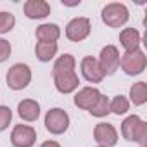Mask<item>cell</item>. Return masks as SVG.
<instances>
[{"instance_id":"obj_1","label":"cell","mask_w":147,"mask_h":147,"mask_svg":"<svg viewBox=\"0 0 147 147\" xmlns=\"http://www.w3.org/2000/svg\"><path fill=\"white\" fill-rule=\"evenodd\" d=\"M121 133L126 140L137 142L140 147H145V137H147V123L140 119L138 116H128L121 123Z\"/></svg>"},{"instance_id":"obj_2","label":"cell","mask_w":147,"mask_h":147,"mask_svg":"<svg viewBox=\"0 0 147 147\" xmlns=\"http://www.w3.org/2000/svg\"><path fill=\"white\" fill-rule=\"evenodd\" d=\"M119 64H121V69L126 73V75L135 76V75L144 73V69L147 66V57L140 49H137L133 52H125L119 57Z\"/></svg>"},{"instance_id":"obj_3","label":"cell","mask_w":147,"mask_h":147,"mask_svg":"<svg viewBox=\"0 0 147 147\" xmlns=\"http://www.w3.org/2000/svg\"><path fill=\"white\" fill-rule=\"evenodd\" d=\"M130 18V12L125 4L119 2H111L102 9V21L111 26V28H119L123 26Z\"/></svg>"},{"instance_id":"obj_4","label":"cell","mask_w":147,"mask_h":147,"mask_svg":"<svg viewBox=\"0 0 147 147\" xmlns=\"http://www.w3.org/2000/svg\"><path fill=\"white\" fill-rule=\"evenodd\" d=\"M31 82V69L28 64L18 62L7 71V85L12 90H23Z\"/></svg>"},{"instance_id":"obj_5","label":"cell","mask_w":147,"mask_h":147,"mask_svg":"<svg viewBox=\"0 0 147 147\" xmlns=\"http://www.w3.org/2000/svg\"><path fill=\"white\" fill-rule=\"evenodd\" d=\"M69 126V116L64 109L61 107H54L50 111H47L45 114V128L52 133V135H61L67 130Z\"/></svg>"},{"instance_id":"obj_6","label":"cell","mask_w":147,"mask_h":147,"mask_svg":"<svg viewBox=\"0 0 147 147\" xmlns=\"http://www.w3.org/2000/svg\"><path fill=\"white\" fill-rule=\"evenodd\" d=\"M99 67L102 71V75H114L118 66H119V50L118 47L114 45H106L102 50H100V55H99Z\"/></svg>"},{"instance_id":"obj_7","label":"cell","mask_w":147,"mask_h":147,"mask_svg":"<svg viewBox=\"0 0 147 147\" xmlns=\"http://www.w3.org/2000/svg\"><path fill=\"white\" fill-rule=\"evenodd\" d=\"M90 30H92V24L88 18H75L66 26V36L71 42H82L90 35Z\"/></svg>"},{"instance_id":"obj_8","label":"cell","mask_w":147,"mask_h":147,"mask_svg":"<svg viewBox=\"0 0 147 147\" xmlns=\"http://www.w3.org/2000/svg\"><path fill=\"white\" fill-rule=\"evenodd\" d=\"M54 85L61 94H71L80 85V78L75 71H52Z\"/></svg>"},{"instance_id":"obj_9","label":"cell","mask_w":147,"mask_h":147,"mask_svg":"<svg viewBox=\"0 0 147 147\" xmlns=\"http://www.w3.org/2000/svg\"><path fill=\"white\" fill-rule=\"evenodd\" d=\"M11 142L14 147H33L36 142V131L28 125H16L11 133Z\"/></svg>"},{"instance_id":"obj_10","label":"cell","mask_w":147,"mask_h":147,"mask_svg":"<svg viewBox=\"0 0 147 147\" xmlns=\"http://www.w3.org/2000/svg\"><path fill=\"white\" fill-rule=\"evenodd\" d=\"M94 140L102 147H113L118 144V131L111 123H99L94 128Z\"/></svg>"},{"instance_id":"obj_11","label":"cell","mask_w":147,"mask_h":147,"mask_svg":"<svg viewBox=\"0 0 147 147\" xmlns=\"http://www.w3.org/2000/svg\"><path fill=\"white\" fill-rule=\"evenodd\" d=\"M82 75L90 83H100L104 80V75L99 67V62L95 57H83L82 59Z\"/></svg>"},{"instance_id":"obj_12","label":"cell","mask_w":147,"mask_h":147,"mask_svg":"<svg viewBox=\"0 0 147 147\" xmlns=\"http://www.w3.org/2000/svg\"><path fill=\"white\" fill-rule=\"evenodd\" d=\"M99 97H100V92H99L97 88H94V87H85V88H82V90L75 95V104H76L80 109L90 111V109L95 106V102L99 100Z\"/></svg>"},{"instance_id":"obj_13","label":"cell","mask_w":147,"mask_h":147,"mask_svg":"<svg viewBox=\"0 0 147 147\" xmlns=\"http://www.w3.org/2000/svg\"><path fill=\"white\" fill-rule=\"evenodd\" d=\"M24 14L30 19H43L50 14V5L45 0H28L24 4Z\"/></svg>"},{"instance_id":"obj_14","label":"cell","mask_w":147,"mask_h":147,"mask_svg":"<svg viewBox=\"0 0 147 147\" xmlns=\"http://www.w3.org/2000/svg\"><path fill=\"white\" fill-rule=\"evenodd\" d=\"M18 113L24 121H36L40 116V104L33 99H24L18 104Z\"/></svg>"},{"instance_id":"obj_15","label":"cell","mask_w":147,"mask_h":147,"mask_svg":"<svg viewBox=\"0 0 147 147\" xmlns=\"http://www.w3.org/2000/svg\"><path fill=\"white\" fill-rule=\"evenodd\" d=\"M36 38L38 42H49V43H55L61 36V28L54 23H45V24H40L36 28Z\"/></svg>"},{"instance_id":"obj_16","label":"cell","mask_w":147,"mask_h":147,"mask_svg":"<svg viewBox=\"0 0 147 147\" xmlns=\"http://www.w3.org/2000/svg\"><path fill=\"white\" fill-rule=\"evenodd\" d=\"M119 43H121V47H123L126 52H133V50L138 49L140 33H138L135 28H125V30L119 33Z\"/></svg>"},{"instance_id":"obj_17","label":"cell","mask_w":147,"mask_h":147,"mask_svg":"<svg viewBox=\"0 0 147 147\" xmlns=\"http://www.w3.org/2000/svg\"><path fill=\"white\" fill-rule=\"evenodd\" d=\"M35 54L36 59L42 62H49L54 59V55L57 54V43H49V42H38L35 47Z\"/></svg>"},{"instance_id":"obj_18","label":"cell","mask_w":147,"mask_h":147,"mask_svg":"<svg viewBox=\"0 0 147 147\" xmlns=\"http://www.w3.org/2000/svg\"><path fill=\"white\" fill-rule=\"evenodd\" d=\"M130 99L135 106H142L147 102V83L145 82H138L133 83L130 88Z\"/></svg>"},{"instance_id":"obj_19","label":"cell","mask_w":147,"mask_h":147,"mask_svg":"<svg viewBox=\"0 0 147 147\" xmlns=\"http://www.w3.org/2000/svg\"><path fill=\"white\" fill-rule=\"evenodd\" d=\"M128 109H130V102L123 95H116L113 100H109V111L114 113V114H118V116L119 114H125Z\"/></svg>"},{"instance_id":"obj_20","label":"cell","mask_w":147,"mask_h":147,"mask_svg":"<svg viewBox=\"0 0 147 147\" xmlns=\"http://www.w3.org/2000/svg\"><path fill=\"white\" fill-rule=\"evenodd\" d=\"M88 113H90L92 116H95V118H104V116H107V114L111 113V111H109V99L100 94L99 100L95 102V106H94Z\"/></svg>"},{"instance_id":"obj_21","label":"cell","mask_w":147,"mask_h":147,"mask_svg":"<svg viewBox=\"0 0 147 147\" xmlns=\"http://www.w3.org/2000/svg\"><path fill=\"white\" fill-rule=\"evenodd\" d=\"M75 66H76L75 57H73L71 54H64V55H61L55 61L52 71H75Z\"/></svg>"},{"instance_id":"obj_22","label":"cell","mask_w":147,"mask_h":147,"mask_svg":"<svg viewBox=\"0 0 147 147\" xmlns=\"http://www.w3.org/2000/svg\"><path fill=\"white\" fill-rule=\"evenodd\" d=\"M16 18L11 12H0V33H7L14 28Z\"/></svg>"},{"instance_id":"obj_23","label":"cell","mask_w":147,"mask_h":147,"mask_svg":"<svg viewBox=\"0 0 147 147\" xmlns=\"http://www.w3.org/2000/svg\"><path fill=\"white\" fill-rule=\"evenodd\" d=\"M12 119V111L7 106H0V131H4Z\"/></svg>"},{"instance_id":"obj_24","label":"cell","mask_w":147,"mask_h":147,"mask_svg":"<svg viewBox=\"0 0 147 147\" xmlns=\"http://www.w3.org/2000/svg\"><path fill=\"white\" fill-rule=\"evenodd\" d=\"M11 50H12L11 43L4 38H0V62H4L11 57Z\"/></svg>"},{"instance_id":"obj_25","label":"cell","mask_w":147,"mask_h":147,"mask_svg":"<svg viewBox=\"0 0 147 147\" xmlns=\"http://www.w3.org/2000/svg\"><path fill=\"white\" fill-rule=\"evenodd\" d=\"M40 147H61L57 142H54V140H47V142H43Z\"/></svg>"},{"instance_id":"obj_26","label":"cell","mask_w":147,"mask_h":147,"mask_svg":"<svg viewBox=\"0 0 147 147\" xmlns=\"http://www.w3.org/2000/svg\"><path fill=\"white\" fill-rule=\"evenodd\" d=\"M99 147H102V145H99Z\"/></svg>"}]
</instances>
